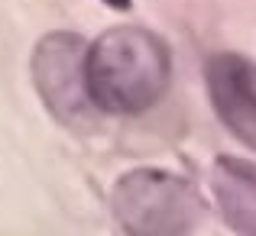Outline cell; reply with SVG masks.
<instances>
[{"instance_id":"8992f818","label":"cell","mask_w":256,"mask_h":236,"mask_svg":"<svg viewBox=\"0 0 256 236\" xmlns=\"http://www.w3.org/2000/svg\"><path fill=\"white\" fill-rule=\"evenodd\" d=\"M107 3H114V6H120V10H124V6H130V0H107Z\"/></svg>"},{"instance_id":"5b68a950","label":"cell","mask_w":256,"mask_h":236,"mask_svg":"<svg viewBox=\"0 0 256 236\" xmlns=\"http://www.w3.org/2000/svg\"><path fill=\"white\" fill-rule=\"evenodd\" d=\"M211 188L227 227L237 233H256V165L220 156L211 172Z\"/></svg>"},{"instance_id":"7a4b0ae2","label":"cell","mask_w":256,"mask_h":236,"mask_svg":"<svg viewBox=\"0 0 256 236\" xmlns=\"http://www.w3.org/2000/svg\"><path fill=\"white\" fill-rule=\"evenodd\" d=\"M117 224L136 236H178L201 224L198 191L185 178L159 168H136L117 181L110 194Z\"/></svg>"},{"instance_id":"3957f363","label":"cell","mask_w":256,"mask_h":236,"mask_svg":"<svg viewBox=\"0 0 256 236\" xmlns=\"http://www.w3.org/2000/svg\"><path fill=\"white\" fill-rule=\"evenodd\" d=\"M84 58L88 45L75 32H49L32 52V84L49 113L62 123H84L94 110Z\"/></svg>"},{"instance_id":"277c9868","label":"cell","mask_w":256,"mask_h":236,"mask_svg":"<svg viewBox=\"0 0 256 236\" xmlns=\"http://www.w3.org/2000/svg\"><path fill=\"white\" fill-rule=\"evenodd\" d=\"M204 78L218 120L256 149V65L237 52H220L208 62Z\"/></svg>"},{"instance_id":"6da1fadb","label":"cell","mask_w":256,"mask_h":236,"mask_svg":"<svg viewBox=\"0 0 256 236\" xmlns=\"http://www.w3.org/2000/svg\"><path fill=\"white\" fill-rule=\"evenodd\" d=\"M91 104L104 113L136 117L162 100L172 81L169 45L143 26H114L88 45Z\"/></svg>"}]
</instances>
